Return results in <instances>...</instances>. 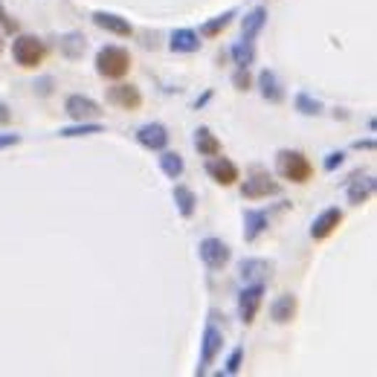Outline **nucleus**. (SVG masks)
<instances>
[{
  "label": "nucleus",
  "mask_w": 377,
  "mask_h": 377,
  "mask_svg": "<svg viewBox=\"0 0 377 377\" xmlns=\"http://www.w3.org/2000/svg\"><path fill=\"white\" fill-rule=\"evenodd\" d=\"M276 175L287 183H308L314 175V165L302 151H293V148H282L276 154Z\"/></svg>",
  "instance_id": "1"
},
{
  "label": "nucleus",
  "mask_w": 377,
  "mask_h": 377,
  "mask_svg": "<svg viewBox=\"0 0 377 377\" xmlns=\"http://www.w3.org/2000/svg\"><path fill=\"white\" fill-rule=\"evenodd\" d=\"M131 53L125 47H102L96 53V73L108 81H119L131 73Z\"/></svg>",
  "instance_id": "2"
},
{
  "label": "nucleus",
  "mask_w": 377,
  "mask_h": 377,
  "mask_svg": "<svg viewBox=\"0 0 377 377\" xmlns=\"http://www.w3.org/2000/svg\"><path fill=\"white\" fill-rule=\"evenodd\" d=\"M44 56H47V47H44V41H41L38 35L24 32V35H18L12 41V58L24 70H35L38 64H44Z\"/></svg>",
  "instance_id": "3"
},
{
  "label": "nucleus",
  "mask_w": 377,
  "mask_h": 377,
  "mask_svg": "<svg viewBox=\"0 0 377 377\" xmlns=\"http://www.w3.org/2000/svg\"><path fill=\"white\" fill-rule=\"evenodd\" d=\"M221 351H224V334L209 322L203 328V337H200V363H197L195 374H206L209 368L215 366V360L221 357Z\"/></svg>",
  "instance_id": "4"
},
{
  "label": "nucleus",
  "mask_w": 377,
  "mask_h": 377,
  "mask_svg": "<svg viewBox=\"0 0 377 377\" xmlns=\"http://www.w3.org/2000/svg\"><path fill=\"white\" fill-rule=\"evenodd\" d=\"M197 256H200V262L209 270H224L229 264V259H232V249L221 238H203L197 244Z\"/></svg>",
  "instance_id": "5"
},
{
  "label": "nucleus",
  "mask_w": 377,
  "mask_h": 377,
  "mask_svg": "<svg viewBox=\"0 0 377 377\" xmlns=\"http://www.w3.org/2000/svg\"><path fill=\"white\" fill-rule=\"evenodd\" d=\"M262 302H264V284H244V290L238 293V316L244 325L256 322Z\"/></svg>",
  "instance_id": "6"
},
{
  "label": "nucleus",
  "mask_w": 377,
  "mask_h": 377,
  "mask_svg": "<svg viewBox=\"0 0 377 377\" xmlns=\"http://www.w3.org/2000/svg\"><path fill=\"white\" fill-rule=\"evenodd\" d=\"M105 96H108V105H113V108H119V110H140V108H143V93H140V88L128 85V81H116V85H110V88L105 91Z\"/></svg>",
  "instance_id": "7"
},
{
  "label": "nucleus",
  "mask_w": 377,
  "mask_h": 377,
  "mask_svg": "<svg viewBox=\"0 0 377 377\" xmlns=\"http://www.w3.org/2000/svg\"><path fill=\"white\" fill-rule=\"evenodd\" d=\"M64 113L76 122H96L102 116V108H99L96 99H91L85 93H73V96L64 99Z\"/></svg>",
  "instance_id": "8"
},
{
  "label": "nucleus",
  "mask_w": 377,
  "mask_h": 377,
  "mask_svg": "<svg viewBox=\"0 0 377 377\" xmlns=\"http://www.w3.org/2000/svg\"><path fill=\"white\" fill-rule=\"evenodd\" d=\"M279 192H282V186H279L270 175H264V172L249 175V177L241 183V197H247V200H264V197H273V195H279Z\"/></svg>",
  "instance_id": "9"
},
{
  "label": "nucleus",
  "mask_w": 377,
  "mask_h": 377,
  "mask_svg": "<svg viewBox=\"0 0 377 377\" xmlns=\"http://www.w3.org/2000/svg\"><path fill=\"white\" fill-rule=\"evenodd\" d=\"M206 175L212 177V180H215L218 186H235V183L241 180V172H238V165H235L232 160L221 157V154L209 157V162H206Z\"/></svg>",
  "instance_id": "10"
},
{
  "label": "nucleus",
  "mask_w": 377,
  "mask_h": 377,
  "mask_svg": "<svg viewBox=\"0 0 377 377\" xmlns=\"http://www.w3.org/2000/svg\"><path fill=\"white\" fill-rule=\"evenodd\" d=\"M340 224H343V209H340V206H331V209H325V212H319V215L314 218V224H311V238H314V241H325V238H331L334 232L340 229Z\"/></svg>",
  "instance_id": "11"
},
{
  "label": "nucleus",
  "mask_w": 377,
  "mask_h": 377,
  "mask_svg": "<svg viewBox=\"0 0 377 377\" xmlns=\"http://www.w3.org/2000/svg\"><path fill=\"white\" fill-rule=\"evenodd\" d=\"M137 143L143 145V148H148V151H162L165 145H169V128L165 125H160V122H145V125H140L137 128Z\"/></svg>",
  "instance_id": "12"
},
{
  "label": "nucleus",
  "mask_w": 377,
  "mask_h": 377,
  "mask_svg": "<svg viewBox=\"0 0 377 377\" xmlns=\"http://www.w3.org/2000/svg\"><path fill=\"white\" fill-rule=\"evenodd\" d=\"M296 311H299V299L293 296V293H282L270 302V319L276 325H290L296 319Z\"/></svg>",
  "instance_id": "13"
},
{
  "label": "nucleus",
  "mask_w": 377,
  "mask_h": 377,
  "mask_svg": "<svg viewBox=\"0 0 377 377\" xmlns=\"http://www.w3.org/2000/svg\"><path fill=\"white\" fill-rule=\"evenodd\" d=\"M267 276H270L267 259H256V256H253V259L238 262V279H241L244 284H264Z\"/></svg>",
  "instance_id": "14"
},
{
  "label": "nucleus",
  "mask_w": 377,
  "mask_h": 377,
  "mask_svg": "<svg viewBox=\"0 0 377 377\" xmlns=\"http://www.w3.org/2000/svg\"><path fill=\"white\" fill-rule=\"evenodd\" d=\"M270 227V215L264 212V209H247L244 212V241L253 244L259 241Z\"/></svg>",
  "instance_id": "15"
},
{
  "label": "nucleus",
  "mask_w": 377,
  "mask_h": 377,
  "mask_svg": "<svg viewBox=\"0 0 377 377\" xmlns=\"http://www.w3.org/2000/svg\"><path fill=\"white\" fill-rule=\"evenodd\" d=\"M93 24H96L99 29L110 32V35H119V38H131V35H134V26L125 21L122 15H116V12L99 9V12H93Z\"/></svg>",
  "instance_id": "16"
},
{
  "label": "nucleus",
  "mask_w": 377,
  "mask_h": 377,
  "mask_svg": "<svg viewBox=\"0 0 377 377\" xmlns=\"http://www.w3.org/2000/svg\"><path fill=\"white\" fill-rule=\"evenodd\" d=\"M374 189H377V180H374L371 175L354 177V180L348 183V189H346V197H348L351 206H363V203H368V200L374 197Z\"/></svg>",
  "instance_id": "17"
},
{
  "label": "nucleus",
  "mask_w": 377,
  "mask_h": 377,
  "mask_svg": "<svg viewBox=\"0 0 377 377\" xmlns=\"http://www.w3.org/2000/svg\"><path fill=\"white\" fill-rule=\"evenodd\" d=\"M256 85H259V93L267 102H273V105L284 102V88H282V81H279V76L273 70H262L259 78H256Z\"/></svg>",
  "instance_id": "18"
},
{
  "label": "nucleus",
  "mask_w": 377,
  "mask_h": 377,
  "mask_svg": "<svg viewBox=\"0 0 377 377\" xmlns=\"http://www.w3.org/2000/svg\"><path fill=\"white\" fill-rule=\"evenodd\" d=\"M200 35L195 32V29H175L172 32V38H169V47H172V53H183V56H192V53H197L200 50Z\"/></svg>",
  "instance_id": "19"
},
{
  "label": "nucleus",
  "mask_w": 377,
  "mask_h": 377,
  "mask_svg": "<svg viewBox=\"0 0 377 377\" xmlns=\"http://www.w3.org/2000/svg\"><path fill=\"white\" fill-rule=\"evenodd\" d=\"M264 24H267V9H264V6L249 9L247 18L241 21V38H244V41H256L259 32L264 29Z\"/></svg>",
  "instance_id": "20"
},
{
  "label": "nucleus",
  "mask_w": 377,
  "mask_h": 377,
  "mask_svg": "<svg viewBox=\"0 0 377 377\" xmlns=\"http://www.w3.org/2000/svg\"><path fill=\"white\" fill-rule=\"evenodd\" d=\"M172 197H175V206H177V215H180V218L189 221V218L197 212V195H195L189 186L177 183V186L172 189Z\"/></svg>",
  "instance_id": "21"
},
{
  "label": "nucleus",
  "mask_w": 377,
  "mask_h": 377,
  "mask_svg": "<svg viewBox=\"0 0 377 377\" xmlns=\"http://www.w3.org/2000/svg\"><path fill=\"white\" fill-rule=\"evenodd\" d=\"M157 162H160V172L169 177V180H180L183 177V172H186V162H183V157L177 154V151H160V157H157Z\"/></svg>",
  "instance_id": "22"
},
{
  "label": "nucleus",
  "mask_w": 377,
  "mask_h": 377,
  "mask_svg": "<svg viewBox=\"0 0 377 377\" xmlns=\"http://www.w3.org/2000/svg\"><path fill=\"white\" fill-rule=\"evenodd\" d=\"M61 56L64 58H70V61H78L81 56H85V50H88V41H85V35H78V32H67L64 38H61Z\"/></svg>",
  "instance_id": "23"
},
{
  "label": "nucleus",
  "mask_w": 377,
  "mask_h": 377,
  "mask_svg": "<svg viewBox=\"0 0 377 377\" xmlns=\"http://www.w3.org/2000/svg\"><path fill=\"white\" fill-rule=\"evenodd\" d=\"M195 148L200 157H215V154H221V140L209 128H197L195 131Z\"/></svg>",
  "instance_id": "24"
},
{
  "label": "nucleus",
  "mask_w": 377,
  "mask_h": 377,
  "mask_svg": "<svg viewBox=\"0 0 377 377\" xmlns=\"http://www.w3.org/2000/svg\"><path fill=\"white\" fill-rule=\"evenodd\" d=\"M93 134H105V125L102 122H76V125H67V128H58V137L61 140L93 137Z\"/></svg>",
  "instance_id": "25"
},
{
  "label": "nucleus",
  "mask_w": 377,
  "mask_h": 377,
  "mask_svg": "<svg viewBox=\"0 0 377 377\" xmlns=\"http://www.w3.org/2000/svg\"><path fill=\"white\" fill-rule=\"evenodd\" d=\"M235 15H238L235 9H227L224 15H218V18H212V21H206V24L200 26V32H197V35H200V38H218V35H221V32H224L232 21H235Z\"/></svg>",
  "instance_id": "26"
},
{
  "label": "nucleus",
  "mask_w": 377,
  "mask_h": 377,
  "mask_svg": "<svg viewBox=\"0 0 377 377\" xmlns=\"http://www.w3.org/2000/svg\"><path fill=\"white\" fill-rule=\"evenodd\" d=\"M293 108H296L302 116H322V110H325V105L316 96L305 93V91H299L296 96H293Z\"/></svg>",
  "instance_id": "27"
},
{
  "label": "nucleus",
  "mask_w": 377,
  "mask_h": 377,
  "mask_svg": "<svg viewBox=\"0 0 377 377\" xmlns=\"http://www.w3.org/2000/svg\"><path fill=\"white\" fill-rule=\"evenodd\" d=\"M229 56H232V61H235V67H249L256 61V50H253V41H238V44H232V50H229Z\"/></svg>",
  "instance_id": "28"
},
{
  "label": "nucleus",
  "mask_w": 377,
  "mask_h": 377,
  "mask_svg": "<svg viewBox=\"0 0 377 377\" xmlns=\"http://www.w3.org/2000/svg\"><path fill=\"white\" fill-rule=\"evenodd\" d=\"M232 88L235 91H249V88H253V76H249V67H235V73H232Z\"/></svg>",
  "instance_id": "29"
},
{
  "label": "nucleus",
  "mask_w": 377,
  "mask_h": 377,
  "mask_svg": "<svg viewBox=\"0 0 377 377\" xmlns=\"http://www.w3.org/2000/svg\"><path fill=\"white\" fill-rule=\"evenodd\" d=\"M241 363H244V348H241V346H235V348H232V354H229V357H227V363H224V374H229V377H232V374H238V371H241Z\"/></svg>",
  "instance_id": "30"
},
{
  "label": "nucleus",
  "mask_w": 377,
  "mask_h": 377,
  "mask_svg": "<svg viewBox=\"0 0 377 377\" xmlns=\"http://www.w3.org/2000/svg\"><path fill=\"white\" fill-rule=\"evenodd\" d=\"M343 162H346V151H331V154H325V160H322V169L331 175V172H337Z\"/></svg>",
  "instance_id": "31"
},
{
  "label": "nucleus",
  "mask_w": 377,
  "mask_h": 377,
  "mask_svg": "<svg viewBox=\"0 0 377 377\" xmlns=\"http://www.w3.org/2000/svg\"><path fill=\"white\" fill-rule=\"evenodd\" d=\"M21 143V134H0V148H12Z\"/></svg>",
  "instance_id": "32"
},
{
  "label": "nucleus",
  "mask_w": 377,
  "mask_h": 377,
  "mask_svg": "<svg viewBox=\"0 0 377 377\" xmlns=\"http://www.w3.org/2000/svg\"><path fill=\"white\" fill-rule=\"evenodd\" d=\"M354 148L357 151H374V140L368 137V140H354Z\"/></svg>",
  "instance_id": "33"
},
{
  "label": "nucleus",
  "mask_w": 377,
  "mask_h": 377,
  "mask_svg": "<svg viewBox=\"0 0 377 377\" xmlns=\"http://www.w3.org/2000/svg\"><path fill=\"white\" fill-rule=\"evenodd\" d=\"M9 119H12V110H9L4 102H0V125H6Z\"/></svg>",
  "instance_id": "34"
},
{
  "label": "nucleus",
  "mask_w": 377,
  "mask_h": 377,
  "mask_svg": "<svg viewBox=\"0 0 377 377\" xmlns=\"http://www.w3.org/2000/svg\"><path fill=\"white\" fill-rule=\"evenodd\" d=\"M209 99H212V93H209V91H206L203 96H197V99H195V105H192V108H195V110H200V108H203V105H206Z\"/></svg>",
  "instance_id": "35"
},
{
  "label": "nucleus",
  "mask_w": 377,
  "mask_h": 377,
  "mask_svg": "<svg viewBox=\"0 0 377 377\" xmlns=\"http://www.w3.org/2000/svg\"><path fill=\"white\" fill-rule=\"evenodd\" d=\"M50 85H53V78H44V81H41V93H44V96H47V93L53 91Z\"/></svg>",
  "instance_id": "36"
},
{
  "label": "nucleus",
  "mask_w": 377,
  "mask_h": 377,
  "mask_svg": "<svg viewBox=\"0 0 377 377\" xmlns=\"http://www.w3.org/2000/svg\"><path fill=\"white\" fill-rule=\"evenodd\" d=\"M6 21V9H4V4H0V24Z\"/></svg>",
  "instance_id": "37"
},
{
  "label": "nucleus",
  "mask_w": 377,
  "mask_h": 377,
  "mask_svg": "<svg viewBox=\"0 0 377 377\" xmlns=\"http://www.w3.org/2000/svg\"><path fill=\"white\" fill-rule=\"evenodd\" d=\"M0 53H4V38H0Z\"/></svg>",
  "instance_id": "38"
}]
</instances>
